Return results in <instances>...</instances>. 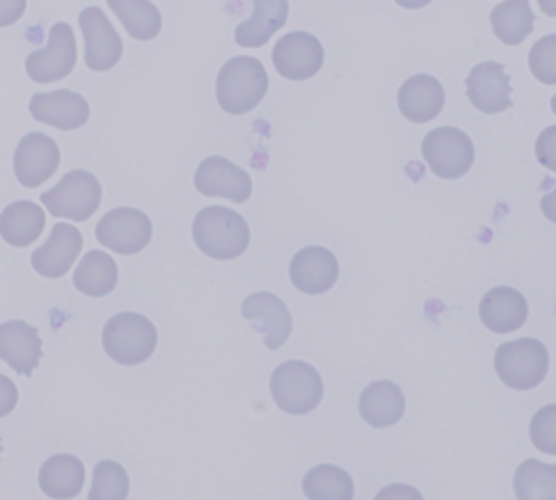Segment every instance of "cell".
<instances>
[{
  "label": "cell",
  "mask_w": 556,
  "mask_h": 500,
  "mask_svg": "<svg viewBox=\"0 0 556 500\" xmlns=\"http://www.w3.org/2000/svg\"><path fill=\"white\" fill-rule=\"evenodd\" d=\"M192 241L208 258H239L250 245V227L243 215L225 206L202 208L192 222Z\"/></svg>",
  "instance_id": "1"
},
{
  "label": "cell",
  "mask_w": 556,
  "mask_h": 500,
  "mask_svg": "<svg viewBox=\"0 0 556 500\" xmlns=\"http://www.w3.org/2000/svg\"><path fill=\"white\" fill-rule=\"evenodd\" d=\"M268 72L256 57H231L216 80V99L229 115H248L268 92Z\"/></svg>",
  "instance_id": "2"
},
{
  "label": "cell",
  "mask_w": 556,
  "mask_h": 500,
  "mask_svg": "<svg viewBox=\"0 0 556 500\" xmlns=\"http://www.w3.org/2000/svg\"><path fill=\"white\" fill-rule=\"evenodd\" d=\"M270 394L285 414L305 416L324 400V380L305 361H285L273 371Z\"/></svg>",
  "instance_id": "3"
},
{
  "label": "cell",
  "mask_w": 556,
  "mask_h": 500,
  "mask_svg": "<svg viewBox=\"0 0 556 500\" xmlns=\"http://www.w3.org/2000/svg\"><path fill=\"white\" fill-rule=\"evenodd\" d=\"M159 332L140 313H117L103 328V350L119 366H138L154 355Z\"/></svg>",
  "instance_id": "4"
},
{
  "label": "cell",
  "mask_w": 556,
  "mask_h": 500,
  "mask_svg": "<svg viewBox=\"0 0 556 500\" xmlns=\"http://www.w3.org/2000/svg\"><path fill=\"white\" fill-rule=\"evenodd\" d=\"M495 371L513 390L536 388L549 371L547 347L536 338H518L497 347Z\"/></svg>",
  "instance_id": "5"
},
{
  "label": "cell",
  "mask_w": 556,
  "mask_h": 500,
  "mask_svg": "<svg viewBox=\"0 0 556 500\" xmlns=\"http://www.w3.org/2000/svg\"><path fill=\"white\" fill-rule=\"evenodd\" d=\"M103 190L94 174L74 169L64 174V179L49 192L41 194V204L60 220L88 222L101 206Z\"/></svg>",
  "instance_id": "6"
},
{
  "label": "cell",
  "mask_w": 556,
  "mask_h": 500,
  "mask_svg": "<svg viewBox=\"0 0 556 500\" xmlns=\"http://www.w3.org/2000/svg\"><path fill=\"white\" fill-rule=\"evenodd\" d=\"M421 156L426 165L440 179L456 181L475 165V144L460 128L442 126L431 130L421 142Z\"/></svg>",
  "instance_id": "7"
},
{
  "label": "cell",
  "mask_w": 556,
  "mask_h": 500,
  "mask_svg": "<svg viewBox=\"0 0 556 500\" xmlns=\"http://www.w3.org/2000/svg\"><path fill=\"white\" fill-rule=\"evenodd\" d=\"M154 227L138 208H115L101 217L97 225V241L111 252L134 256L152 243Z\"/></svg>",
  "instance_id": "8"
},
{
  "label": "cell",
  "mask_w": 556,
  "mask_h": 500,
  "mask_svg": "<svg viewBox=\"0 0 556 500\" xmlns=\"http://www.w3.org/2000/svg\"><path fill=\"white\" fill-rule=\"evenodd\" d=\"M76 60H78V49H76V35L72 26L55 24L49 30L47 49L28 55L26 72L35 82L49 85V82L67 78L76 67Z\"/></svg>",
  "instance_id": "9"
},
{
  "label": "cell",
  "mask_w": 556,
  "mask_h": 500,
  "mask_svg": "<svg viewBox=\"0 0 556 500\" xmlns=\"http://www.w3.org/2000/svg\"><path fill=\"white\" fill-rule=\"evenodd\" d=\"M78 24L85 39V64H88V69L97 74L115 69L124 55V43L109 16L99 8H88L80 12Z\"/></svg>",
  "instance_id": "10"
},
{
  "label": "cell",
  "mask_w": 556,
  "mask_h": 500,
  "mask_svg": "<svg viewBox=\"0 0 556 500\" xmlns=\"http://www.w3.org/2000/svg\"><path fill=\"white\" fill-rule=\"evenodd\" d=\"M326 62L320 39L309 33H289L273 49V64L277 74L287 80H309Z\"/></svg>",
  "instance_id": "11"
},
{
  "label": "cell",
  "mask_w": 556,
  "mask_h": 500,
  "mask_svg": "<svg viewBox=\"0 0 556 500\" xmlns=\"http://www.w3.org/2000/svg\"><path fill=\"white\" fill-rule=\"evenodd\" d=\"M60 167V146L45 133H28L14 151V177L24 188L45 185Z\"/></svg>",
  "instance_id": "12"
},
{
  "label": "cell",
  "mask_w": 556,
  "mask_h": 500,
  "mask_svg": "<svg viewBox=\"0 0 556 500\" xmlns=\"http://www.w3.org/2000/svg\"><path fill=\"white\" fill-rule=\"evenodd\" d=\"M195 188L204 197H223L245 204L252 197L250 174L223 156H211L195 171Z\"/></svg>",
  "instance_id": "13"
},
{
  "label": "cell",
  "mask_w": 556,
  "mask_h": 500,
  "mask_svg": "<svg viewBox=\"0 0 556 500\" xmlns=\"http://www.w3.org/2000/svg\"><path fill=\"white\" fill-rule=\"evenodd\" d=\"M467 99L479 113L483 115H497L513 107V90H510V76L506 74L504 64L500 62H481L469 72L467 80Z\"/></svg>",
  "instance_id": "14"
},
{
  "label": "cell",
  "mask_w": 556,
  "mask_h": 500,
  "mask_svg": "<svg viewBox=\"0 0 556 500\" xmlns=\"http://www.w3.org/2000/svg\"><path fill=\"white\" fill-rule=\"evenodd\" d=\"M241 313L262 332L266 350H280L291 336V313L287 304L273 293H254L243 302Z\"/></svg>",
  "instance_id": "15"
},
{
  "label": "cell",
  "mask_w": 556,
  "mask_h": 500,
  "mask_svg": "<svg viewBox=\"0 0 556 500\" xmlns=\"http://www.w3.org/2000/svg\"><path fill=\"white\" fill-rule=\"evenodd\" d=\"M289 277L303 295H324L339 279V260L326 247H305L291 260Z\"/></svg>",
  "instance_id": "16"
},
{
  "label": "cell",
  "mask_w": 556,
  "mask_h": 500,
  "mask_svg": "<svg viewBox=\"0 0 556 500\" xmlns=\"http://www.w3.org/2000/svg\"><path fill=\"white\" fill-rule=\"evenodd\" d=\"M83 252V233L67 222H58L49 241L33 254V268L47 279L67 274Z\"/></svg>",
  "instance_id": "17"
},
{
  "label": "cell",
  "mask_w": 556,
  "mask_h": 500,
  "mask_svg": "<svg viewBox=\"0 0 556 500\" xmlns=\"http://www.w3.org/2000/svg\"><path fill=\"white\" fill-rule=\"evenodd\" d=\"M30 115L58 130H76L88 124L90 103L72 90L45 92L30 99Z\"/></svg>",
  "instance_id": "18"
},
{
  "label": "cell",
  "mask_w": 556,
  "mask_h": 500,
  "mask_svg": "<svg viewBox=\"0 0 556 500\" xmlns=\"http://www.w3.org/2000/svg\"><path fill=\"white\" fill-rule=\"evenodd\" d=\"M41 338L37 328L24 320H10L0 328V357L18 375L30 377L41 361Z\"/></svg>",
  "instance_id": "19"
},
{
  "label": "cell",
  "mask_w": 556,
  "mask_h": 500,
  "mask_svg": "<svg viewBox=\"0 0 556 500\" xmlns=\"http://www.w3.org/2000/svg\"><path fill=\"white\" fill-rule=\"evenodd\" d=\"M479 316L481 322L485 324V330L495 334H510L518 332L527 322L529 304L520 291L497 286L483 295Z\"/></svg>",
  "instance_id": "20"
},
{
  "label": "cell",
  "mask_w": 556,
  "mask_h": 500,
  "mask_svg": "<svg viewBox=\"0 0 556 500\" xmlns=\"http://www.w3.org/2000/svg\"><path fill=\"white\" fill-rule=\"evenodd\" d=\"M444 107V87L438 78L419 74L405 80L399 90V111L413 124L433 121Z\"/></svg>",
  "instance_id": "21"
},
{
  "label": "cell",
  "mask_w": 556,
  "mask_h": 500,
  "mask_svg": "<svg viewBox=\"0 0 556 500\" xmlns=\"http://www.w3.org/2000/svg\"><path fill=\"white\" fill-rule=\"evenodd\" d=\"M254 14L233 30L239 47L262 49L266 41L280 33L289 18V0H252Z\"/></svg>",
  "instance_id": "22"
},
{
  "label": "cell",
  "mask_w": 556,
  "mask_h": 500,
  "mask_svg": "<svg viewBox=\"0 0 556 500\" xmlns=\"http://www.w3.org/2000/svg\"><path fill=\"white\" fill-rule=\"evenodd\" d=\"M405 414V396L394 382H374L359 396V416L376 430L396 425Z\"/></svg>",
  "instance_id": "23"
},
{
  "label": "cell",
  "mask_w": 556,
  "mask_h": 500,
  "mask_svg": "<svg viewBox=\"0 0 556 500\" xmlns=\"http://www.w3.org/2000/svg\"><path fill=\"white\" fill-rule=\"evenodd\" d=\"M85 485V466L76 454H53L39 471V489L49 498H76Z\"/></svg>",
  "instance_id": "24"
},
{
  "label": "cell",
  "mask_w": 556,
  "mask_h": 500,
  "mask_svg": "<svg viewBox=\"0 0 556 500\" xmlns=\"http://www.w3.org/2000/svg\"><path fill=\"white\" fill-rule=\"evenodd\" d=\"M47 227V213L33 202H14L0 217V233L12 247H28Z\"/></svg>",
  "instance_id": "25"
},
{
  "label": "cell",
  "mask_w": 556,
  "mask_h": 500,
  "mask_svg": "<svg viewBox=\"0 0 556 500\" xmlns=\"http://www.w3.org/2000/svg\"><path fill=\"white\" fill-rule=\"evenodd\" d=\"M119 270L115 258L105 252H88L74 272V286L88 297H105L117 289Z\"/></svg>",
  "instance_id": "26"
},
{
  "label": "cell",
  "mask_w": 556,
  "mask_h": 500,
  "mask_svg": "<svg viewBox=\"0 0 556 500\" xmlns=\"http://www.w3.org/2000/svg\"><path fill=\"white\" fill-rule=\"evenodd\" d=\"M490 24H493L495 37L506 47H520L533 33L536 16H533L529 0H504L490 12Z\"/></svg>",
  "instance_id": "27"
},
{
  "label": "cell",
  "mask_w": 556,
  "mask_h": 500,
  "mask_svg": "<svg viewBox=\"0 0 556 500\" xmlns=\"http://www.w3.org/2000/svg\"><path fill=\"white\" fill-rule=\"evenodd\" d=\"M126 33L138 41H152L163 30V16L149 0H109Z\"/></svg>",
  "instance_id": "28"
},
{
  "label": "cell",
  "mask_w": 556,
  "mask_h": 500,
  "mask_svg": "<svg viewBox=\"0 0 556 500\" xmlns=\"http://www.w3.org/2000/svg\"><path fill=\"white\" fill-rule=\"evenodd\" d=\"M303 491L312 500H353V477L334 464L314 466L303 480Z\"/></svg>",
  "instance_id": "29"
},
{
  "label": "cell",
  "mask_w": 556,
  "mask_h": 500,
  "mask_svg": "<svg viewBox=\"0 0 556 500\" xmlns=\"http://www.w3.org/2000/svg\"><path fill=\"white\" fill-rule=\"evenodd\" d=\"M513 491L520 500H556V466L539 460H527L513 477Z\"/></svg>",
  "instance_id": "30"
},
{
  "label": "cell",
  "mask_w": 556,
  "mask_h": 500,
  "mask_svg": "<svg viewBox=\"0 0 556 500\" xmlns=\"http://www.w3.org/2000/svg\"><path fill=\"white\" fill-rule=\"evenodd\" d=\"M131 491V480L122 464L113 460H103L94 466V483L90 500H124Z\"/></svg>",
  "instance_id": "31"
},
{
  "label": "cell",
  "mask_w": 556,
  "mask_h": 500,
  "mask_svg": "<svg viewBox=\"0 0 556 500\" xmlns=\"http://www.w3.org/2000/svg\"><path fill=\"white\" fill-rule=\"evenodd\" d=\"M529 69L539 82L556 85V35H545L529 51Z\"/></svg>",
  "instance_id": "32"
},
{
  "label": "cell",
  "mask_w": 556,
  "mask_h": 500,
  "mask_svg": "<svg viewBox=\"0 0 556 500\" xmlns=\"http://www.w3.org/2000/svg\"><path fill=\"white\" fill-rule=\"evenodd\" d=\"M531 444L545 454H556V405H545L529 423Z\"/></svg>",
  "instance_id": "33"
},
{
  "label": "cell",
  "mask_w": 556,
  "mask_h": 500,
  "mask_svg": "<svg viewBox=\"0 0 556 500\" xmlns=\"http://www.w3.org/2000/svg\"><path fill=\"white\" fill-rule=\"evenodd\" d=\"M536 158L539 163L556 174V126L545 128L536 140Z\"/></svg>",
  "instance_id": "34"
},
{
  "label": "cell",
  "mask_w": 556,
  "mask_h": 500,
  "mask_svg": "<svg viewBox=\"0 0 556 500\" xmlns=\"http://www.w3.org/2000/svg\"><path fill=\"white\" fill-rule=\"evenodd\" d=\"M28 0H0V26L8 28L24 16Z\"/></svg>",
  "instance_id": "35"
},
{
  "label": "cell",
  "mask_w": 556,
  "mask_h": 500,
  "mask_svg": "<svg viewBox=\"0 0 556 500\" xmlns=\"http://www.w3.org/2000/svg\"><path fill=\"white\" fill-rule=\"evenodd\" d=\"M541 210H543V215L547 217L549 222L556 225V183H554V190L547 192L545 197L541 200Z\"/></svg>",
  "instance_id": "36"
},
{
  "label": "cell",
  "mask_w": 556,
  "mask_h": 500,
  "mask_svg": "<svg viewBox=\"0 0 556 500\" xmlns=\"http://www.w3.org/2000/svg\"><path fill=\"white\" fill-rule=\"evenodd\" d=\"M394 3L405 8V10H421V8H426L429 3H433V0H394Z\"/></svg>",
  "instance_id": "37"
},
{
  "label": "cell",
  "mask_w": 556,
  "mask_h": 500,
  "mask_svg": "<svg viewBox=\"0 0 556 500\" xmlns=\"http://www.w3.org/2000/svg\"><path fill=\"white\" fill-rule=\"evenodd\" d=\"M539 5H541L543 14L556 18V0H539Z\"/></svg>",
  "instance_id": "38"
},
{
  "label": "cell",
  "mask_w": 556,
  "mask_h": 500,
  "mask_svg": "<svg viewBox=\"0 0 556 500\" xmlns=\"http://www.w3.org/2000/svg\"><path fill=\"white\" fill-rule=\"evenodd\" d=\"M549 105H552V113H554V115H556V94H554V97H552V103H549Z\"/></svg>",
  "instance_id": "39"
}]
</instances>
